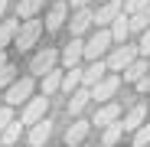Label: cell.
Listing matches in <instances>:
<instances>
[{
	"instance_id": "obj_10",
	"label": "cell",
	"mask_w": 150,
	"mask_h": 147,
	"mask_svg": "<svg viewBox=\"0 0 150 147\" xmlns=\"http://www.w3.org/2000/svg\"><path fill=\"white\" fill-rule=\"evenodd\" d=\"M65 20H69V4L59 0V4H52V10H49V16H46V30L49 33H59L65 26Z\"/></svg>"
},
{
	"instance_id": "obj_13",
	"label": "cell",
	"mask_w": 150,
	"mask_h": 147,
	"mask_svg": "<svg viewBox=\"0 0 150 147\" xmlns=\"http://www.w3.org/2000/svg\"><path fill=\"white\" fill-rule=\"evenodd\" d=\"M144 121H147V105H131V111L124 114V121H121V124H124V134H134Z\"/></svg>"
},
{
	"instance_id": "obj_14",
	"label": "cell",
	"mask_w": 150,
	"mask_h": 147,
	"mask_svg": "<svg viewBox=\"0 0 150 147\" xmlns=\"http://www.w3.org/2000/svg\"><path fill=\"white\" fill-rule=\"evenodd\" d=\"M30 128H33V131H30V144H36V147H39V144H46L49 137H52V121H49L46 114H42L39 121H33Z\"/></svg>"
},
{
	"instance_id": "obj_27",
	"label": "cell",
	"mask_w": 150,
	"mask_h": 147,
	"mask_svg": "<svg viewBox=\"0 0 150 147\" xmlns=\"http://www.w3.org/2000/svg\"><path fill=\"white\" fill-rule=\"evenodd\" d=\"M13 79H16V69H13L10 62H4V65H0V92H4V88H7Z\"/></svg>"
},
{
	"instance_id": "obj_4",
	"label": "cell",
	"mask_w": 150,
	"mask_h": 147,
	"mask_svg": "<svg viewBox=\"0 0 150 147\" xmlns=\"http://www.w3.org/2000/svg\"><path fill=\"white\" fill-rule=\"evenodd\" d=\"M108 46H111V30H108V26H98V33L82 46V59H98V56H105Z\"/></svg>"
},
{
	"instance_id": "obj_23",
	"label": "cell",
	"mask_w": 150,
	"mask_h": 147,
	"mask_svg": "<svg viewBox=\"0 0 150 147\" xmlns=\"http://www.w3.org/2000/svg\"><path fill=\"white\" fill-rule=\"evenodd\" d=\"M121 137H124V124H121V118L111 121V124H105V131H101V144L111 147V144H117Z\"/></svg>"
},
{
	"instance_id": "obj_28",
	"label": "cell",
	"mask_w": 150,
	"mask_h": 147,
	"mask_svg": "<svg viewBox=\"0 0 150 147\" xmlns=\"http://www.w3.org/2000/svg\"><path fill=\"white\" fill-rule=\"evenodd\" d=\"M134 144L137 147H144V144H150V121H144V124L134 131Z\"/></svg>"
},
{
	"instance_id": "obj_1",
	"label": "cell",
	"mask_w": 150,
	"mask_h": 147,
	"mask_svg": "<svg viewBox=\"0 0 150 147\" xmlns=\"http://www.w3.org/2000/svg\"><path fill=\"white\" fill-rule=\"evenodd\" d=\"M39 36H42V23L33 20V16H26V20L16 26V33H13V46H16V53H30V49L39 43Z\"/></svg>"
},
{
	"instance_id": "obj_12",
	"label": "cell",
	"mask_w": 150,
	"mask_h": 147,
	"mask_svg": "<svg viewBox=\"0 0 150 147\" xmlns=\"http://www.w3.org/2000/svg\"><path fill=\"white\" fill-rule=\"evenodd\" d=\"M147 69H150V56H134L127 65L121 69V75H124V82H137Z\"/></svg>"
},
{
	"instance_id": "obj_26",
	"label": "cell",
	"mask_w": 150,
	"mask_h": 147,
	"mask_svg": "<svg viewBox=\"0 0 150 147\" xmlns=\"http://www.w3.org/2000/svg\"><path fill=\"white\" fill-rule=\"evenodd\" d=\"M16 26H20V20H4V23H0V49L13 43V33H16Z\"/></svg>"
},
{
	"instance_id": "obj_30",
	"label": "cell",
	"mask_w": 150,
	"mask_h": 147,
	"mask_svg": "<svg viewBox=\"0 0 150 147\" xmlns=\"http://www.w3.org/2000/svg\"><path fill=\"white\" fill-rule=\"evenodd\" d=\"M150 4V0H124V13H137V10H144Z\"/></svg>"
},
{
	"instance_id": "obj_17",
	"label": "cell",
	"mask_w": 150,
	"mask_h": 147,
	"mask_svg": "<svg viewBox=\"0 0 150 147\" xmlns=\"http://www.w3.org/2000/svg\"><path fill=\"white\" fill-rule=\"evenodd\" d=\"M108 26H111V43H127V36H131V26H127V13H117L111 23H108Z\"/></svg>"
},
{
	"instance_id": "obj_29",
	"label": "cell",
	"mask_w": 150,
	"mask_h": 147,
	"mask_svg": "<svg viewBox=\"0 0 150 147\" xmlns=\"http://www.w3.org/2000/svg\"><path fill=\"white\" fill-rule=\"evenodd\" d=\"M140 33H144V36H140V43H137V53H140V56H150V26H144Z\"/></svg>"
},
{
	"instance_id": "obj_33",
	"label": "cell",
	"mask_w": 150,
	"mask_h": 147,
	"mask_svg": "<svg viewBox=\"0 0 150 147\" xmlns=\"http://www.w3.org/2000/svg\"><path fill=\"white\" fill-rule=\"evenodd\" d=\"M88 4H91V0H72V10L75 7H88Z\"/></svg>"
},
{
	"instance_id": "obj_7",
	"label": "cell",
	"mask_w": 150,
	"mask_h": 147,
	"mask_svg": "<svg viewBox=\"0 0 150 147\" xmlns=\"http://www.w3.org/2000/svg\"><path fill=\"white\" fill-rule=\"evenodd\" d=\"M134 56H140V53H137V46H127V43H121V46L114 49V53L105 59V62H108V72H121V69L127 65Z\"/></svg>"
},
{
	"instance_id": "obj_35",
	"label": "cell",
	"mask_w": 150,
	"mask_h": 147,
	"mask_svg": "<svg viewBox=\"0 0 150 147\" xmlns=\"http://www.w3.org/2000/svg\"><path fill=\"white\" fill-rule=\"evenodd\" d=\"M4 62H7V56H4V49H0V65H4Z\"/></svg>"
},
{
	"instance_id": "obj_16",
	"label": "cell",
	"mask_w": 150,
	"mask_h": 147,
	"mask_svg": "<svg viewBox=\"0 0 150 147\" xmlns=\"http://www.w3.org/2000/svg\"><path fill=\"white\" fill-rule=\"evenodd\" d=\"M69 26H72V36H82L88 26H91V10L88 7H75L72 20H69Z\"/></svg>"
},
{
	"instance_id": "obj_36",
	"label": "cell",
	"mask_w": 150,
	"mask_h": 147,
	"mask_svg": "<svg viewBox=\"0 0 150 147\" xmlns=\"http://www.w3.org/2000/svg\"><path fill=\"white\" fill-rule=\"evenodd\" d=\"M147 118H150V111H147Z\"/></svg>"
},
{
	"instance_id": "obj_11",
	"label": "cell",
	"mask_w": 150,
	"mask_h": 147,
	"mask_svg": "<svg viewBox=\"0 0 150 147\" xmlns=\"http://www.w3.org/2000/svg\"><path fill=\"white\" fill-rule=\"evenodd\" d=\"M117 118H121V105H117V102H111V98H108V102H105L101 108H98V111H95L91 124L105 128V124H111V121H117Z\"/></svg>"
},
{
	"instance_id": "obj_5",
	"label": "cell",
	"mask_w": 150,
	"mask_h": 147,
	"mask_svg": "<svg viewBox=\"0 0 150 147\" xmlns=\"http://www.w3.org/2000/svg\"><path fill=\"white\" fill-rule=\"evenodd\" d=\"M33 95V79L26 75V79H13L10 85H7V105H23V102H26V98Z\"/></svg>"
},
{
	"instance_id": "obj_24",
	"label": "cell",
	"mask_w": 150,
	"mask_h": 147,
	"mask_svg": "<svg viewBox=\"0 0 150 147\" xmlns=\"http://www.w3.org/2000/svg\"><path fill=\"white\" fill-rule=\"evenodd\" d=\"M42 4H46V0H20V7H16V16H20V20H26V16H36V13L42 10Z\"/></svg>"
},
{
	"instance_id": "obj_18",
	"label": "cell",
	"mask_w": 150,
	"mask_h": 147,
	"mask_svg": "<svg viewBox=\"0 0 150 147\" xmlns=\"http://www.w3.org/2000/svg\"><path fill=\"white\" fill-rule=\"evenodd\" d=\"M82 46H85V43H82L79 36H72V39H69V46L62 49V56H59L65 69H69V65H79V62H82Z\"/></svg>"
},
{
	"instance_id": "obj_21",
	"label": "cell",
	"mask_w": 150,
	"mask_h": 147,
	"mask_svg": "<svg viewBox=\"0 0 150 147\" xmlns=\"http://www.w3.org/2000/svg\"><path fill=\"white\" fill-rule=\"evenodd\" d=\"M127 26H131V33H140L144 26H150V4L137 13H127Z\"/></svg>"
},
{
	"instance_id": "obj_32",
	"label": "cell",
	"mask_w": 150,
	"mask_h": 147,
	"mask_svg": "<svg viewBox=\"0 0 150 147\" xmlns=\"http://www.w3.org/2000/svg\"><path fill=\"white\" fill-rule=\"evenodd\" d=\"M134 85H137V92H140V95H147V92H150V75L144 72V75H140V79H137Z\"/></svg>"
},
{
	"instance_id": "obj_2",
	"label": "cell",
	"mask_w": 150,
	"mask_h": 147,
	"mask_svg": "<svg viewBox=\"0 0 150 147\" xmlns=\"http://www.w3.org/2000/svg\"><path fill=\"white\" fill-rule=\"evenodd\" d=\"M88 88H91V102H108V98H114L117 88H121V72H105V75L95 85H88Z\"/></svg>"
},
{
	"instance_id": "obj_3",
	"label": "cell",
	"mask_w": 150,
	"mask_h": 147,
	"mask_svg": "<svg viewBox=\"0 0 150 147\" xmlns=\"http://www.w3.org/2000/svg\"><path fill=\"white\" fill-rule=\"evenodd\" d=\"M49 111V95H39V98H26L23 102V111H20V124H33V121H39L42 114Z\"/></svg>"
},
{
	"instance_id": "obj_20",
	"label": "cell",
	"mask_w": 150,
	"mask_h": 147,
	"mask_svg": "<svg viewBox=\"0 0 150 147\" xmlns=\"http://www.w3.org/2000/svg\"><path fill=\"white\" fill-rule=\"evenodd\" d=\"M82 85V69L79 65H69L62 72V82H59V92H72V88H79Z\"/></svg>"
},
{
	"instance_id": "obj_22",
	"label": "cell",
	"mask_w": 150,
	"mask_h": 147,
	"mask_svg": "<svg viewBox=\"0 0 150 147\" xmlns=\"http://www.w3.org/2000/svg\"><path fill=\"white\" fill-rule=\"evenodd\" d=\"M59 82H62V72L52 65L49 72H42V95H56L59 92Z\"/></svg>"
},
{
	"instance_id": "obj_25",
	"label": "cell",
	"mask_w": 150,
	"mask_h": 147,
	"mask_svg": "<svg viewBox=\"0 0 150 147\" xmlns=\"http://www.w3.org/2000/svg\"><path fill=\"white\" fill-rule=\"evenodd\" d=\"M20 134H23V124H20V121H10V124L0 131V144H16Z\"/></svg>"
},
{
	"instance_id": "obj_19",
	"label": "cell",
	"mask_w": 150,
	"mask_h": 147,
	"mask_svg": "<svg viewBox=\"0 0 150 147\" xmlns=\"http://www.w3.org/2000/svg\"><path fill=\"white\" fill-rule=\"evenodd\" d=\"M105 72H108V62H105L101 56L91 59V62H88V69H82V85H95L98 79L105 75Z\"/></svg>"
},
{
	"instance_id": "obj_8",
	"label": "cell",
	"mask_w": 150,
	"mask_h": 147,
	"mask_svg": "<svg viewBox=\"0 0 150 147\" xmlns=\"http://www.w3.org/2000/svg\"><path fill=\"white\" fill-rule=\"evenodd\" d=\"M121 10H124V4H121V0H105V4L91 13V23H95V26H108V23H111Z\"/></svg>"
},
{
	"instance_id": "obj_34",
	"label": "cell",
	"mask_w": 150,
	"mask_h": 147,
	"mask_svg": "<svg viewBox=\"0 0 150 147\" xmlns=\"http://www.w3.org/2000/svg\"><path fill=\"white\" fill-rule=\"evenodd\" d=\"M7 4H10V0H0V16L7 13Z\"/></svg>"
},
{
	"instance_id": "obj_9",
	"label": "cell",
	"mask_w": 150,
	"mask_h": 147,
	"mask_svg": "<svg viewBox=\"0 0 150 147\" xmlns=\"http://www.w3.org/2000/svg\"><path fill=\"white\" fill-rule=\"evenodd\" d=\"M56 62H59V53L46 46L42 53H36V56H33V62H30V72H33V75H42V72H49Z\"/></svg>"
},
{
	"instance_id": "obj_31",
	"label": "cell",
	"mask_w": 150,
	"mask_h": 147,
	"mask_svg": "<svg viewBox=\"0 0 150 147\" xmlns=\"http://www.w3.org/2000/svg\"><path fill=\"white\" fill-rule=\"evenodd\" d=\"M10 121H13V105H4V108H0V131H4Z\"/></svg>"
},
{
	"instance_id": "obj_6",
	"label": "cell",
	"mask_w": 150,
	"mask_h": 147,
	"mask_svg": "<svg viewBox=\"0 0 150 147\" xmlns=\"http://www.w3.org/2000/svg\"><path fill=\"white\" fill-rule=\"evenodd\" d=\"M88 102H91V88H88V85H79V88H72V92H69V105H65L69 118L82 114V111L88 108Z\"/></svg>"
},
{
	"instance_id": "obj_15",
	"label": "cell",
	"mask_w": 150,
	"mask_h": 147,
	"mask_svg": "<svg viewBox=\"0 0 150 147\" xmlns=\"http://www.w3.org/2000/svg\"><path fill=\"white\" fill-rule=\"evenodd\" d=\"M88 131H91V121H82L79 114H75V121H72L69 131H65V144H82L88 137Z\"/></svg>"
}]
</instances>
